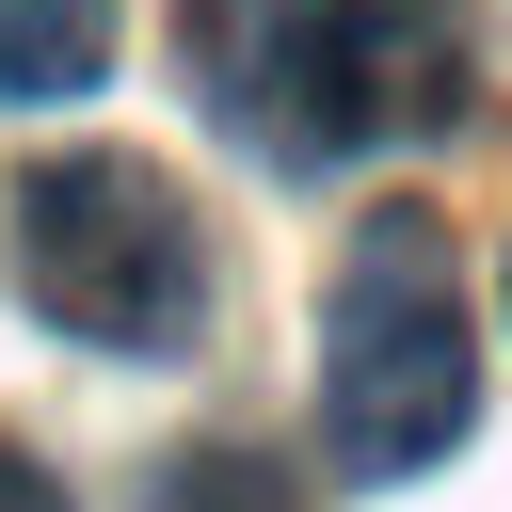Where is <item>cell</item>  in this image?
Segmentation results:
<instances>
[{"mask_svg": "<svg viewBox=\"0 0 512 512\" xmlns=\"http://www.w3.org/2000/svg\"><path fill=\"white\" fill-rule=\"evenodd\" d=\"M192 80L256 160H352V144H416L464 112V48L416 0H192Z\"/></svg>", "mask_w": 512, "mask_h": 512, "instance_id": "1", "label": "cell"}, {"mask_svg": "<svg viewBox=\"0 0 512 512\" xmlns=\"http://www.w3.org/2000/svg\"><path fill=\"white\" fill-rule=\"evenodd\" d=\"M320 416H336V464H352V480H416V464L480 416V352H464V288H448V224H432V208H368V224H352Z\"/></svg>", "mask_w": 512, "mask_h": 512, "instance_id": "2", "label": "cell"}, {"mask_svg": "<svg viewBox=\"0 0 512 512\" xmlns=\"http://www.w3.org/2000/svg\"><path fill=\"white\" fill-rule=\"evenodd\" d=\"M16 288H32L64 336H96V352H176L192 304H208L176 176H160V160H112V144L16 176Z\"/></svg>", "mask_w": 512, "mask_h": 512, "instance_id": "3", "label": "cell"}, {"mask_svg": "<svg viewBox=\"0 0 512 512\" xmlns=\"http://www.w3.org/2000/svg\"><path fill=\"white\" fill-rule=\"evenodd\" d=\"M112 0H0V96H96Z\"/></svg>", "mask_w": 512, "mask_h": 512, "instance_id": "4", "label": "cell"}, {"mask_svg": "<svg viewBox=\"0 0 512 512\" xmlns=\"http://www.w3.org/2000/svg\"><path fill=\"white\" fill-rule=\"evenodd\" d=\"M0 512H64V480H48V464H16V448H0Z\"/></svg>", "mask_w": 512, "mask_h": 512, "instance_id": "5", "label": "cell"}]
</instances>
